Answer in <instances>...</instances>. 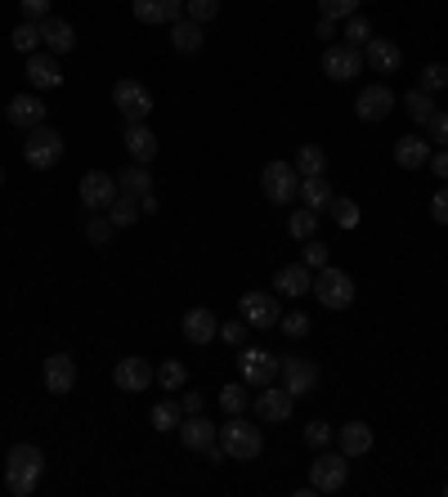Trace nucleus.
<instances>
[{
    "label": "nucleus",
    "instance_id": "obj_1",
    "mask_svg": "<svg viewBox=\"0 0 448 497\" xmlns=\"http://www.w3.org/2000/svg\"><path fill=\"white\" fill-rule=\"evenodd\" d=\"M45 475V453L36 444H14L5 453V489L14 497H32Z\"/></svg>",
    "mask_w": 448,
    "mask_h": 497
},
{
    "label": "nucleus",
    "instance_id": "obj_2",
    "mask_svg": "<svg viewBox=\"0 0 448 497\" xmlns=\"http://www.w3.org/2000/svg\"><path fill=\"white\" fill-rule=\"evenodd\" d=\"M220 448L233 457V462H256L260 448H265V430L238 412V417H229L220 426Z\"/></svg>",
    "mask_w": 448,
    "mask_h": 497
},
{
    "label": "nucleus",
    "instance_id": "obj_3",
    "mask_svg": "<svg viewBox=\"0 0 448 497\" xmlns=\"http://www.w3.org/2000/svg\"><path fill=\"white\" fill-rule=\"evenodd\" d=\"M59 157H63V134H59L54 125L27 130V139H23V161H27L32 170H50V166H59Z\"/></svg>",
    "mask_w": 448,
    "mask_h": 497
},
{
    "label": "nucleus",
    "instance_id": "obj_4",
    "mask_svg": "<svg viewBox=\"0 0 448 497\" xmlns=\"http://www.w3.org/2000/svg\"><path fill=\"white\" fill-rule=\"evenodd\" d=\"M314 296H319L323 309H350V305H354V278H350L345 269L323 264V269L314 273Z\"/></svg>",
    "mask_w": 448,
    "mask_h": 497
},
{
    "label": "nucleus",
    "instance_id": "obj_5",
    "mask_svg": "<svg viewBox=\"0 0 448 497\" xmlns=\"http://www.w3.org/2000/svg\"><path fill=\"white\" fill-rule=\"evenodd\" d=\"M345 480H350V457L336 448V453H319L314 462H310V489L314 493H341L345 489Z\"/></svg>",
    "mask_w": 448,
    "mask_h": 497
},
{
    "label": "nucleus",
    "instance_id": "obj_6",
    "mask_svg": "<svg viewBox=\"0 0 448 497\" xmlns=\"http://www.w3.org/2000/svg\"><path fill=\"white\" fill-rule=\"evenodd\" d=\"M112 104H117V113L130 122H148V113H153V90L144 86V81H135V77H121L117 86H112Z\"/></svg>",
    "mask_w": 448,
    "mask_h": 497
},
{
    "label": "nucleus",
    "instance_id": "obj_7",
    "mask_svg": "<svg viewBox=\"0 0 448 497\" xmlns=\"http://www.w3.org/2000/svg\"><path fill=\"white\" fill-rule=\"evenodd\" d=\"M260 189H265V198H269L274 207H287V202L301 193V175H296L292 161H269V166L260 170Z\"/></svg>",
    "mask_w": 448,
    "mask_h": 497
},
{
    "label": "nucleus",
    "instance_id": "obj_8",
    "mask_svg": "<svg viewBox=\"0 0 448 497\" xmlns=\"http://www.w3.org/2000/svg\"><path fill=\"white\" fill-rule=\"evenodd\" d=\"M112 198H117V175H108V170H86L81 175V207L90 216H104L112 207Z\"/></svg>",
    "mask_w": 448,
    "mask_h": 497
},
{
    "label": "nucleus",
    "instance_id": "obj_9",
    "mask_svg": "<svg viewBox=\"0 0 448 497\" xmlns=\"http://www.w3.org/2000/svg\"><path fill=\"white\" fill-rule=\"evenodd\" d=\"M238 368H242V381H247L251 390H260V385H274V381H278L283 359L269 354V350H242V354H238Z\"/></svg>",
    "mask_w": 448,
    "mask_h": 497
},
{
    "label": "nucleus",
    "instance_id": "obj_10",
    "mask_svg": "<svg viewBox=\"0 0 448 497\" xmlns=\"http://www.w3.org/2000/svg\"><path fill=\"white\" fill-rule=\"evenodd\" d=\"M323 72H328L332 81H354V77L363 72V50H354V45H345V41H332V45L323 50Z\"/></svg>",
    "mask_w": 448,
    "mask_h": 497
},
{
    "label": "nucleus",
    "instance_id": "obj_11",
    "mask_svg": "<svg viewBox=\"0 0 448 497\" xmlns=\"http://www.w3.org/2000/svg\"><path fill=\"white\" fill-rule=\"evenodd\" d=\"M278 381H283V390L292 394V399H305L314 385H319V364L314 359H283V368H278Z\"/></svg>",
    "mask_w": 448,
    "mask_h": 497
},
{
    "label": "nucleus",
    "instance_id": "obj_12",
    "mask_svg": "<svg viewBox=\"0 0 448 497\" xmlns=\"http://www.w3.org/2000/svg\"><path fill=\"white\" fill-rule=\"evenodd\" d=\"M238 309H242V318H247V327H278V318H283V309H278V296H269V291H247L242 300H238Z\"/></svg>",
    "mask_w": 448,
    "mask_h": 497
},
{
    "label": "nucleus",
    "instance_id": "obj_13",
    "mask_svg": "<svg viewBox=\"0 0 448 497\" xmlns=\"http://www.w3.org/2000/svg\"><path fill=\"white\" fill-rule=\"evenodd\" d=\"M112 381H117V390L121 394H144L153 381H157V373H153V364L148 359H117V368H112Z\"/></svg>",
    "mask_w": 448,
    "mask_h": 497
},
{
    "label": "nucleus",
    "instance_id": "obj_14",
    "mask_svg": "<svg viewBox=\"0 0 448 497\" xmlns=\"http://www.w3.org/2000/svg\"><path fill=\"white\" fill-rule=\"evenodd\" d=\"M363 68H368V72L390 77V72H399V68H404V50H399L395 41H386V36H372V41L363 45Z\"/></svg>",
    "mask_w": 448,
    "mask_h": 497
},
{
    "label": "nucleus",
    "instance_id": "obj_15",
    "mask_svg": "<svg viewBox=\"0 0 448 497\" xmlns=\"http://www.w3.org/2000/svg\"><path fill=\"white\" fill-rule=\"evenodd\" d=\"M292 394L283 390V385H260V394L251 399V408H256V417L260 421H269V426H278V421H287L292 417Z\"/></svg>",
    "mask_w": 448,
    "mask_h": 497
},
{
    "label": "nucleus",
    "instance_id": "obj_16",
    "mask_svg": "<svg viewBox=\"0 0 448 497\" xmlns=\"http://www.w3.org/2000/svg\"><path fill=\"white\" fill-rule=\"evenodd\" d=\"M27 81H32V90H59V86H63L59 54H50V50L27 54Z\"/></svg>",
    "mask_w": 448,
    "mask_h": 497
},
{
    "label": "nucleus",
    "instance_id": "obj_17",
    "mask_svg": "<svg viewBox=\"0 0 448 497\" xmlns=\"http://www.w3.org/2000/svg\"><path fill=\"white\" fill-rule=\"evenodd\" d=\"M180 332H184V341H189V345H211V341L220 336V318H216L207 305H193V309L184 314Z\"/></svg>",
    "mask_w": 448,
    "mask_h": 497
},
{
    "label": "nucleus",
    "instance_id": "obj_18",
    "mask_svg": "<svg viewBox=\"0 0 448 497\" xmlns=\"http://www.w3.org/2000/svg\"><path fill=\"white\" fill-rule=\"evenodd\" d=\"M354 113H359V122H386L395 113V90L390 86H368L354 99Z\"/></svg>",
    "mask_w": 448,
    "mask_h": 497
},
{
    "label": "nucleus",
    "instance_id": "obj_19",
    "mask_svg": "<svg viewBox=\"0 0 448 497\" xmlns=\"http://www.w3.org/2000/svg\"><path fill=\"white\" fill-rule=\"evenodd\" d=\"M274 291L278 296H292V300H301V296H310L314 291V269L301 260V264H283L278 273H274Z\"/></svg>",
    "mask_w": 448,
    "mask_h": 497
},
{
    "label": "nucleus",
    "instance_id": "obj_20",
    "mask_svg": "<svg viewBox=\"0 0 448 497\" xmlns=\"http://www.w3.org/2000/svg\"><path fill=\"white\" fill-rule=\"evenodd\" d=\"M5 117L14 130H36V125H45V99L41 95H14Z\"/></svg>",
    "mask_w": 448,
    "mask_h": 497
},
{
    "label": "nucleus",
    "instance_id": "obj_21",
    "mask_svg": "<svg viewBox=\"0 0 448 497\" xmlns=\"http://www.w3.org/2000/svg\"><path fill=\"white\" fill-rule=\"evenodd\" d=\"M180 439H184L189 453H207V448L220 439V426H211L202 412H189V417L180 421Z\"/></svg>",
    "mask_w": 448,
    "mask_h": 497
},
{
    "label": "nucleus",
    "instance_id": "obj_22",
    "mask_svg": "<svg viewBox=\"0 0 448 497\" xmlns=\"http://www.w3.org/2000/svg\"><path fill=\"white\" fill-rule=\"evenodd\" d=\"M41 50H50V54H72V50H77V32H72V23L50 14V18L41 23Z\"/></svg>",
    "mask_w": 448,
    "mask_h": 497
},
{
    "label": "nucleus",
    "instance_id": "obj_23",
    "mask_svg": "<svg viewBox=\"0 0 448 497\" xmlns=\"http://www.w3.org/2000/svg\"><path fill=\"white\" fill-rule=\"evenodd\" d=\"M130 9H135V18L148 23V27H162V23L184 18V0H135Z\"/></svg>",
    "mask_w": 448,
    "mask_h": 497
},
{
    "label": "nucleus",
    "instance_id": "obj_24",
    "mask_svg": "<svg viewBox=\"0 0 448 497\" xmlns=\"http://www.w3.org/2000/svg\"><path fill=\"white\" fill-rule=\"evenodd\" d=\"M72 385H77V364L68 354H50L45 359V390L50 394H72Z\"/></svg>",
    "mask_w": 448,
    "mask_h": 497
},
{
    "label": "nucleus",
    "instance_id": "obj_25",
    "mask_svg": "<svg viewBox=\"0 0 448 497\" xmlns=\"http://www.w3.org/2000/svg\"><path fill=\"white\" fill-rule=\"evenodd\" d=\"M121 143H126V152H130L135 161H144V166L157 157V134H153V130H148L144 122H130V125H126Z\"/></svg>",
    "mask_w": 448,
    "mask_h": 497
},
{
    "label": "nucleus",
    "instance_id": "obj_26",
    "mask_svg": "<svg viewBox=\"0 0 448 497\" xmlns=\"http://www.w3.org/2000/svg\"><path fill=\"white\" fill-rule=\"evenodd\" d=\"M395 161H399L404 170H422V166L431 161V139H422V134L395 139Z\"/></svg>",
    "mask_w": 448,
    "mask_h": 497
},
{
    "label": "nucleus",
    "instance_id": "obj_27",
    "mask_svg": "<svg viewBox=\"0 0 448 497\" xmlns=\"http://www.w3.org/2000/svg\"><path fill=\"white\" fill-rule=\"evenodd\" d=\"M171 45H175L180 54H198V50L207 45L202 23H193V18H175V23H171Z\"/></svg>",
    "mask_w": 448,
    "mask_h": 497
},
{
    "label": "nucleus",
    "instance_id": "obj_28",
    "mask_svg": "<svg viewBox=\"0 0 448 497\" xmlns=\"http://www.w3.org/2000/svg\"><path fill=\"white\" fill-rule=\"evenodd\" d=\"M336 444H341L345 457H363V453L372 448V430H368V421H345V426L336 430Z\"/></svg>",
    "mask_w": 448,
    "mask_h": 497
},
{
    "label": "nucleus",
    "instance_id": "obj_29",
    "mask_svg": "<svg viewBox=\"0 0 448 497\" xmlns=\"http://www.w3.org/2000/svg\"><path fill=\"white\" fill-rule=\"evenodd\" d=\"M301 202L310 207V211H328L332 207V184H328V175H310V179H301Z\"/></svg>",
    "mask_w": 448,
    "mask_h": 497
},
{
    "label": "nucleus",
    "instance_id": "obj_30",
    "mask_svg": "<svg viewBox=\"0 0 448 497\" xmlns=\"http://www.w3.org/2000/svg\"><path fill=\"white\" fill-rule=\"evenodd\" d=\"M104 216L112 220V229H135L144 211H139V198H130V193H117V198H112V207L104 211Z\"/></svg>",
    "mask_w": 448,
    "mask_h": 497
},
{
    "label": "nucleus",
    "instance_id": "obj_31",
    "mask_svg": "<svg viewBox=\"0 0 448 497\" xmlns=\"http://www.w3.org/2000/svg\"><path fill=\"white\" fill-rule=\"evenodd\" d=\"M117 193H130V198H144V193H153V175H148V166H144V161L126 166V170L117 175Z\"/></svg>",
    "mask_w": 448,
    "mask_h": 497
},
{
    "label": "nucleus",
    "instance_id": "obj_32",
    "mask_svg": "<svg viewBox=\"0 0 448 497\" xmlns=\"http://www.w3.org/2000/svg\"><path fill=\"white\" fill-rule=\"evenodd\" d=\"M296 175L301 179H310V175H328V152L319 148V143H305V148H296Z\"/></svg>",
    "mask_w": 448,
    "mask_h": 497
},
{
    "label": "nucleus",
    "instance_id": "obj_33",
    "mask_svg": "<svg viewBox=\"0 0 448 497\" xmlns=\"http://www.w3.org/2000/svg\"><path fill=\"white\" fill-rule=\"evenodd\" d=\"M216 399H220V408L229 412V417H238V412L251 408V385H247V381H229Z\"/></svg>",
    "mask_w": 448,
    "mask_h": 497
},
{
    "label": "nucleus",
    "instance_id": "obj_34",
    "mask_svg": "<svg viewBox=\"0 0 448 497\" xmlns=\"http://www.w3.org/2000/svg\"><path fill=\"white\" fill-rule=\"evenodd\" d=\"M9 45H14V50H23V54H36V50H41V23L23 18V23L9 32Z\"/></svg>",
    "mask_w": 448,
    "mask_h": 497
},
{
    "label": "nucleus",
    "instance_id": "obj_35",
    "mask_svg": "<svg viewBox=\"0 0 448 497\" xmlns=\"http://www.w3.org/2000/svg\"><path fill=\"white\" fill-rule=\"evenodd\" d=\"M404 108H408V117L417 125H426L435 117V99H431L426 90H408V95H404Z\"/></svg>",
    "mask_w": 448,
    "mask_h": 497
},
{
    "label": "nucleus",
    "instance_id": "obj_36",
    "mask_svg": "<svg viewBox=\"0 0 448 497\" xmlns=\"http://www.w3.org/2000/svg\"><path fill=\"white\" fill-rule=\"evenodd\" d=\"M157 385H162V390H171V394H180V390L189 385V368H184L180 359H166V364L157 368Z\"/></svg>",
    "mask_w": 448,
    "mask_h": 497
},
{
    "label": "nucleus",
    "instance_id": "obj_37",
    "mask_svg": "<svg viewBox=\"0 0 448 497\" xmlns=\"http://www.w3.org/2000/svg\"><path fill=\"white\" fill-rule=\"evenodd\" d=\"M287 234L296 238V243H305V238H314L319 234V211H296V216H287Z\"/></svg>",
    "mask_w": 448,
    "mask_h": 497
},
{
    "label": "nucleus",
    "instance_id": "obj_38",
    "mask_svg": "<svg viewBox=\"0 0 448 497\" xmlns=\"http://www.w3.org/2000/svg\"><path fill=\"white\" fill-rule=\"evenodd\" d=\"M148 421H153V430H180V421H184V408H180V403H157Z\"/></svg>",
    "mask_w": 448,
    "mask_h": 497
},
{
    "label": "nucleus",
    "instance_id": "obj_39",
    "mask_svg": "<svg viewBox=\"0 0 448 497\" xmlns=\"http://www.w3.org/2000/svg\"><path fill=\"white\" fill-rule=\"evenodd\" d=\"M444 86H448V68H444V63H426V68H422V81H417V90L435 95V90H444Z\"/></svg>",
    "mask_w": 448,
    "mask_h": 497
},
{
    "label": "nucleus",
    "instance_id": "obj_40",
    "mask_svg": "<svg viewBox=\"0 0 448 497\" xmlns=\"http://www.w3.org/2000/svg\"><path fill=\"white\" fill-rule=\"evenodd\" d=\"M372 41V23L363 18V14H354L350 18V27H345V45H354V50H363Z\"/></svg>",
    "mask_w": 448,
    "mask_h": 497
},
{
    "label": "nucleus",
    "instance_id": "obj_41",
    "mask_svg": "<svg viewBox=\"0 0 448 497\" xmlns=\"http://www.w3.org/2000/svg\"><path fill=\"white\" fill-rule=\"evenodd\" d=\"M278 327H283V336H287V341H301V336H310V318H305L301 309L283 314V318H278Z\"/></svg>",
    "mask_w": 448,
    "mask_h": 497
},
{
    "label": "nucleus",
    "instance_id": "obj_42",
    "mask_svg": "<svg viewBox=\"0 0 448 497\" xmlns=\"http://www.w3.org/2000/svg\"><path fill=\"white\" fill-rule=\"evenodd\" d=\"M328 211H332V220L341 225V229H359V207H354L350 198H332Z\"/></svg>",
    "mask_w": 448,
    "mask_h": 497
},
{
    "label": "nucleus",
    "instance_id": "obj_43",
    "mask_svg": "<svg viewBox=\"0 0 448 497\" xmlns=\"http://www.w3.org/2000/svg\"><path fill=\"white\" fill-rule=\"evenodd\" d=\"M184 14H189L193 23H202V27H207V23L220 14V0H184Z\"/></svg>",
    "mask_w": 448,
    "mask_h": 497
},
{
    "label": "nucleus",
    "instance_id": "obj_44",
    "mask_svg": "<svg viewBox=\"0 0 448 497\" xmlns=\"http://www.w3.org/2000/svg\"><path fill=\"white\" fill-rule=\"evenodd\" d=\"M112 238V220L108 216H90V225H86V243L90 247H104Z\"/></svg>",
    "mask_w": 448,
    "mask_h": 497
},
{
    "label": "nucleus",
    "instance_id": "obj_45",
    "mask_svg": "<svg viewBox=\"0 0 448 497\" xmlns=\"http://www.w3.org/2000/svg\"><path fill=\"white\" fill-rule=\"evenodd\" d=\"M319 14L323 18H354L359 14V0H319Z\"/></svg>",
    "mask_w": 448,
    "mask_h": 497
},
{
    "label": "nucleus",
    "instance_id": "obj_46",
    "mask_svg": "<svg viewBox=\"0 0 448 497\" xmlns=\"http://www.w3.org/2000/svg\"><path fill=\"white\" fill-rule=\"evenodd\" d=\"M305 444L328 448V444H332V426H328V421H310V426H305Z\"/></svg>",
    "mask_w": 448,
    "mask_h": 497
},
{
    "label": "nucleus",
    "instance_id": "obj_47",
    "mask_svg": "<svg viewBox=\"0 0 448 497\" xmlns=\"http://www.w3.org/2000/svg\"><path fill=\"white\" fill-rule=\"evenodd\" d=\"M18 9H23V18H32V23H45V18H50V0H18Z\"/></svg>",
    "mask_w": 448,
    "mask_h": 497
},
{
    "label": "nucleus",
    "instance_id": "obj_48",
    "mask_svg": "<svg viewBox=\"0 0 448 497\" xmlns=\"http://www.w3.org/2000/svg\"><path fill=\"white\" fill-rule=\"evenodd\" d=\"M426 130H431V143L448 148V113H435V117L426 122Z\"/></svg>",
    "mask_w": 448,
    "mask_h": 497
},
{
    "label": "nucleus",
    "instance_id": "obj_49",
    "mask_svg": "<svg viewBox=\"0 0 448 497\" xmlns=\"http://www.w3.org/2000/svg\"><path fill=\"white\" fill-rule=\"evenodd\" d=\"M431 216H435V225H448V184L435 189V198H431Z\"/></svg>",
    "mask_w": 448,
    "mask_h": 497
},
{
    "label": "nucleus",
    "instance_id": "obj_50",
    "mask_svg": "<svg viewBox=\"0 0 448 497\" xmlns=\"http://www.w3.org/2000/svg\"><path fill=\"white\" fill-rule=\"evenodd\" d=\"M305 264H310V269H323V264H328V247L314 243V238H305Z\"/></svg>",
    "mask_w": 448,
    "mask_h": 497
},
{
    "label": "nucleus",
    "instance_id": "obj_51",
    "mask_svg": "<svg viewBox=\"0 0 448 497\" xmlns=\"http://www.w3.org/2000/svg\"><path fill=\"white\" fill-rule=\"evenodd\" d=\"M220 336H224V345H242L247 341V318L242 323H220Z\"/></svg>",
    "mask_w": 448,
    "mask_h": 497
},
{
    "label": "nucleus",
    "instance_id": "obj_52",
    "mask_svg": "<svg viewBox=\"0 0 448 497\" xmlns=\"http://www.w3.org/2000/svg\"><path fill=\"white\" fill-rule=\"evenodd\" d=\"M431 170H435V179H448V148H440V152H431V161H426Z\"/></svg>",
    "mask_w": 448,
    "mask_h": 497
},
{
    "label": "nucleus",
    "instance_id": "obj_53",
    "mask_svg": "<svg viewBox=\"0 0 448 497\" xmlns=\"http://www.w3.org/2000/svg\"><path fill=\"white\" fill-rule=\"evenodd\" d=\"M180 408H184V417H189V412H202V394H193V390H189V394L180 399Z\"/></svg>",
    "mask_w": 448,
    "mask_h": 497
},
{
    "label": "nucleus",
    "instance_id": "obj_54",
    "mask_svg": "<svg viewBox=\"0 0 448 497\" xmlns=\"http://www.w3.org/2000/svg\"><path fill=\"white\" fill-rule=\"evenodd\" d=\"M319 36L332 45V36H336V18H319Z\"/></svg>",
    "mask_w": 448,
    "mask_h": 497
},
{
    "label": "nucleus",
    "instance_id": "obj_55",
    "mask_svg": "<svg viewBox=\"0 0 448 497\" xmlns=\"http://www.w3.org/2000/svg\"><path fill=\"white\" fill-rule=\"evenodd\" d=\"M139 211H144V216H157V193H144V198H139Z\"/></svg>",
    "mask_w": 448,
    "mask_h": 497
},
{
    "label": "nucleus",
    "instance_id": "obj_56",
    "mask_svg": "<svg viewBox=\"0 0 448 497\" xmlns=\"http://www.w3.org/2000/svg\"><path fill=\"white\" fill-rule=\"evenodd\" d=\"M0 184H5V170H0Z\"/></svg>",
    "mask_w": 448,
    "mask_h": 497
}]
</instances>
